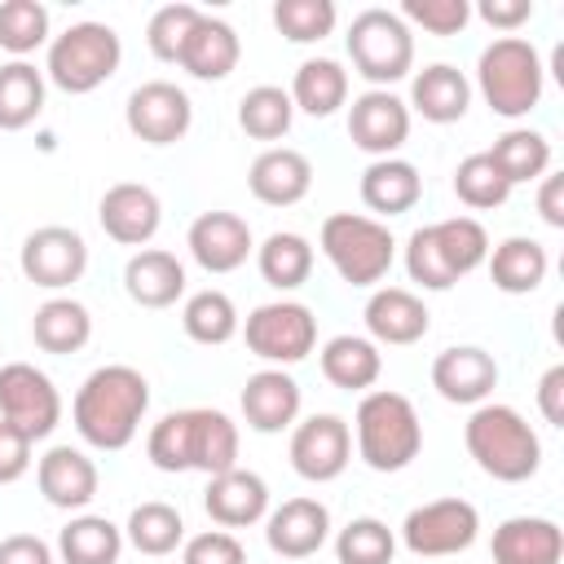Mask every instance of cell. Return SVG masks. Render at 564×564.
Wrapping results in <instances>:
<instances>
[{
  "mask_svg": "<svg viewBox=\"0 0 564 564\" xmlns=\"http://www.w3.org/2000/svg\"><path fill=\"white\" fill-rule=\"evenodd\" d=\"M150 410V383L137 366H123V361H110V366H97L75 401H70V419H75V432L93 445V449H123L132 445V436L141 432V419Z\"/></svg>",
  "mask_w": 564,
  "mask_h": 564,
  "instance_id": "6da1fadb",
  "label": "cell"
},
{
  "mask_svg": "<svg viewBox=\"0 0 564 564\" xmlns=\"http://www.w3.org/2000/svg\"><path fill=\"white\" fill-rule=\"evenodd\" d=\"M145 458L159 471H203L220 476L238 467V423L225 410L189 405L163 414L145 436Z\"/></svg>",
  "mask_w": 564,
  "mask_h": 564,
  "instance_id": "7a4b0ae2",
  "label": "cell"
},
{
  "mask_svg": "<svg viewBox=\"0 0 564 564\" xmlns=\"http://www.w3.org/2000/svg\"><path fill=\"white\" fill-rule=\"evenodd\" d=\"M463 445L476 458V467L502 485H520L529 476H538L542 467V441L529 427V419L516 405L502 401H485L471 410L467 427H463Z\"/></svg>",
  "mask_w": 564,
  "mask_h": 564,
  "instance_id": "3957f363",
  "label": "cell"
},
{
  "mask_svg": "<svg viewBox=\"0 0 564 564\" xmlns=\"http://www.w3.org/2000/svg\"><path fill=\"white\" fill-rule=\"evenodd\" d=\"M489 260V234L476 216H449L405 238V273L423 291H449Z\"/></svg>",
  "mask_w": 564,
  "mask_h": 564,
  "instance_id": "277c9868",
  "label": "cell"
},
{
  "mask_svg": "<svg viewBox=\"0 0 564 564\" xmlns=\"http://www.w3.org/2000/svg\"><path fill=\"white\" fill-rule=\"evenodd\" d=\"M352 436H357V458L370 471H401L423 449L419 410H414L410 397H401L392 388H375L357 401Z\"/></svg>",
  "mask_w": 564,
  "mask_h": 564,
  "instance_id": "5b68a950",
  "label": "cell"
},
{
  "mask_svg": "<svg viewBox=\"0 0 564 564\" xmlns=\"http://www.w3.org/2000/svg\"><path fill=\"white\" fill-rule=\"evenodd\" d=\"M476 88L494 115L524 119L542 101V88H546V66H542V53L533 48V40L498 35L494 44H485L480 62H476Z\"/></svg>",
  "mask_w": 564,
  "mask_h": 564,
  "instance_id": "8992f818",
  "label": "cell"
},
{
  "mask_svg": "<svg viewBox=\"0 0 564 564\" xmlns=\"http://www.w3.org/2000/svg\"><path fill=\"white\" fill-rule=\"evenodd\" d=\"M317 247L348 286H375L397 260V238L383 220L361 212H335L317 229Z\"/></svg>",
  "mask_w": 564,
  "mask_h": 564,
  "instance_id": "52a82bcc",
  "label": "cell"
},
{
  "mask_svg": "<svg viewBox=\"0 0 564 564\" xmlns=\"http://www.w3.org/2000/svg\"><path fill=\"white\" fill-rule=\"evenodd\" d=\"M123 62V40L115 26L106 22H75L66 26L62 35L48 40V62H44V75L70 93V97H84L93 88H101Z\"/></svg>",
  "mask_w": 564,
  "mask_h": 564,
  "instance_id": "ba28073f",
  "label": "cell"
},
{
  "mask_svg": "<svg viewBox=\"0 0 564 564\" xmlns=\"http://www.w3.org/2000/svg\"><path fill=\"white\" fill-rule=\"evenodd\" d=\"M352 70L370 88H388L414 70V31L392 9H361L344 35Z\"/></svg>",
  "mask_w": 564,
  "mask_h": 564,
  "instance_id": "9c48e42d",
  "label": "cell"
},
{
  "mask_svg": "<svg viewBox=\"0 0 564 564\" xmlns=\"http://www.w3.org/2000/svg\"><path fill=\"white\" fill-rule=\"evenodd\" d=\"M238 330L247 339V352H256L260 361H273V366H295L317 348V317L300 300L256 304Z\"/></svg>",
  "mask_w": 564,
  "mask_h": 564,
  "instance_id": "30bf717a",
  "label": "cell"
},
{
  "mask_svg": "<svg viewBox=\"0 0 564 564\" xmlns=\"http://www.w3.org/2000/svg\"><path fill=\"white\" fill-rule=\"evenodd\" d=\"M480 533V511L467 498H432L423 507H414L401 520V542L410 555L423 560H441V555H458L476 542Z\"/></svg>",
  "mask_w": 564,
  "mask_h": 564,
  "instance_id": "8fae6325",
  "label": "cell"
},
{
  "mask_svg": "<svg viewBox=\"0 0 564 564\" xmlns=\"http://www.w3.org/2000/svg\"><path fill=\"white\" fill-rule=\"evenodd\" d=\"M0 419L13 423L22 436L44 441L62 423V392L40 366L9 361L0 366Z\"/></svg>",
  "mask_w": 564,
  "mask_h": 564,
  "instance_id": "7c38bea8",
  "label": "cell"
},
{
  "mask_svg": "<svg viewBox=\"0 0 564 564\" xmlns=\"http://www.w3.org/2000/svg\"><path fill=\"white\" fill-rule=\"evenodd\" d=\"M123 123L137 141L145 145H172L189 132L194 123V101L185 88H176L172 79H145L128 93L123 106Z\"/></svg>",
  "mask_w": 564,
  "mask_h": 564,
  "instance_id": "4fadbf2b",
  "label": "cell"
},
{
  "mask_svg": "<svg viewBox=\"0 0 564 564\" xmlns=\"http://www.w3.org/2000/svg\"><path fill=\"white\" fill-rule=\"evenodd\" d=\"M18 264H22L26 282H35L44 291H62V286H70V282L84 278V269H88V242H84L79 229L44 225V229H31L22 238Z\"/></svg>",
  "mask_w": 564,
  "mask_h": 564,
  "instance_id": "5bb4252c",
  "label": "cell"
},
{
  "mask_svg": "<svg viewBox=\"0 0 564 564\" xmlns=\"http://www.w3.org/2000/svg\"><path fill=\"white\" fill-rule=\"evenodd\" d=\"M291 467L295 476L326 485L335 476H344V467L352 463V427L339 414H308L304 423L291 427Z\"/></svg>",
  "mask_w": 564,
  "mask_h": 564,
  "instance_id": "9a60e30c",
  "label": "cell"
},
{
  "mask_svg": "<svg viewBox=\"0 0 564 564\" xmlns=\"http://www.w3.org/2000/svg\"><path fill=\"white\" fill-rule=\"evenodd\" d=\"M348 137L370 159H392L410 137V106L392 88H366L348 106Z\"/></svg>",
  "mask_w": 564,
  "mask_h": 564,
  "instance_id": "2e32d148",
  "label": "cell"
},
{
  "mask_svg": "<svg viewBox=\"0 0 564 564\" xmlns=\"http://www.w3.org/2000/svg\"><path fill=\"white\" fill-rule=\"evenodd\" d=\"M97 220H101L106 238H115L119 247H145L163 225V203H159V194L150 185L119 181V185H110L101 194Z\"/></svg>",
  "mask_w": 564,
  "mask_h": 564,
  "instance_id": "e0dca14e",
  "label": "cell"
},
{
  "mask_svg": "<svg viewBox=\"0 0 564 564\" xmlns=\"http://www.w3.org/2000/svg\"><path fill=\"white\" fill-rule=\"evenodd\" d=\"M185 247H189L198 269L234 273L256 251V238H251V225L238 212H203V216H194V225L185 234Z\"/></svg>",
  "mask_w": 564,
  "mask_h": 564,
  "instance_id": "ac0fdd59",
  "label": "cell"
},
{
  "mask_svg": "<svg viewBox=\"0 0 564 564\" xmlns=\"http://www.w3.org/2000/svg\"><path fill=\"white\" fill-rule=\"evenodd\" d=\"M432 388L449 401V405H485L489 392L498 388V361L494 352L476 348V344H454L441 348L432 361Z\"/></svg>",
  "mask_w": 564,
  "mask_h": 564,
  "instance_id": "d6986e66",
  "label": "cell"
},
{
  "mask_svg": "<svg viewBox=\"0 0 564 564\" xmlns=\"http://www.w3.org/2000/svg\"><path fill=\"white\" fill-rule=\"evenodd\" d=\"M330 538V511L317 498H286L264 516V542L282 560H308Z\"/></svg>",
  "mask_w": 564,
  "mask_h": 564,
  "instance_id": "ffe728a7",
  "label": "cell"
},
{
  "mask_svg": "<svg viewBox=\"0 0 564 564\" xmlns=\"http://www.w3.org/2000/svg\"><path fill=\"white\" fill-rule=\"evenodd\" d=\"M238 401H242L247 427L260 432V436H273V432L295 427L300 405H304V392H300V383L282 366H264V370H256L242 383V397Z\"/></svg>",
  "mask_w": 564,
  "mask_h": 564,
  "instance_id": "44dd1931",
  "label": "cell"
},
{
  "mask_svg": "<svg viewBox=\"0 0 564 564\" xmlns=\"http://www.w3.org/2000/svg\"><path fill=\"white\" fill-rule=\"evenodd\" d=\"M35 485H40V494H44L48 507H57V511H84V507L97 498L101 476H97V463H93L84 449H75V445H53V449L35 463Z\"/></svg>",
  "mask_w": 564,
  "mask_h": 564,
  "instance_id": "7402d4cb",
  "label": "cell"
},
{
  "mask_svg": "<svg viewBox=\"0 0 564 564\" xmlns=\"http://www.w3.org/2000/svg\"><path fill=\"white\" fill-rule=\"evenodd\" d=\"M203 507L207 516L220 524V529H247V524H260L269 516V485L260 471H247V467H229L220 476H207V489H203Z\"/></svg>",
  "mask_w": 564,
  "mask_h": 564,
  "instance_id": "603a6c76",
  "label": "cell"
},
{
  "mask_svg": "<svg viewBox=\"0 0 564 564\" xmlns=\"http://www.w3.org/2000/svg\"><path fill=\"white\" fill-rule=\"evenodd\" d=\"M247 189L264 207H295L313 189V163H308V154H300L291 145H269L264 154L251 159Z\"/></svg>",
  "mask_w": 564,
  "mask_h": 564,
  "instance_id": "cb8c5ba5",
  "label": "cell"
},
{
  "mask_svg": "<svg viewBox=\"0 0 564 564\" xmlns=\"http://www.w3.org/2000/svg\"><path fill=\"white\" fill-rule=\"evenodd\" d=\"M361 317H366V330H370L366 339L397 344V348L401 344H419L427 335V326H432L427 304L405 286H375L366 308H361Z\"/></svg>",
  "mask_w": 564,
  "mask_h": 564,
  "instance_id": "d4e9b609",
  "label": "cell"
},
{
  "mask_svg": "<svg viewBox=\"0 0 564 564\" xmlns=\"http://www.w3.org/2000/svg\"><path fill=\"white\" fill-rule=\"evenodd\" d=\"M494 564H560L564 529L551 516H511L494 529Z\"/></svg>",
  "mask_w": 564,
  "mask_h": 564,
  "instance_id": "484cf974",
  "label": "cell"
},
{
  "mask_svg": "<svg viewBox=\"0 0 564 564\" xmlns=\"http://www.w3.org/2000/svg\"><path fill=\"white\" fill-rule=\"evenodd\" d=\"M123 291L141 308H172L185 295V264L163 247H141L123 264Z\"/></svg>",
  "mask_w": 564,
  "mask_h": 564,
  "instance_id": "4316f807",
  "label": "cell"
},
{
  "mask_svg": "<svg viewBox=\"0 0 564 564\" xmlns=\"http://www.w3.org/2000/svg\"><path fill=\"white\" fill-rule=\"evenodd\" d=\"M238 57H242L238 31H234L225 18L203 13V18L194 22V31H189V40H185V48H181V57H176V66H181L185 75L212 84V79H225V75L238 66Z\"/></svg>",
  "mask_w": 564,
  "mask_h": 564,
  "instance_id": "83f0119b",
  "label": "cell"
},
{
  "mask_svg": "<svg viewBox=\"0 0 564 564\" xmlns=\"http://www.w3.org/2000/svg\"><path fill=\"white\" fill-rule=\"evenodd\" d=\"M414 115H423L427 123H458L471 106V84L458 66L449 62H432L423 70H414L410 79V101Z\"/></svg>",
  "mask_w": 564,
  "mask_h": 564,
  "instance_id": "f1b7e54d",
  "label": "cell"
},
{
  "mask_svg": "<svg viewBox=\"0 0 564 564\" xmlns=\"http://www.w3.org/2000/svg\"><path fill=\"white\" fill-rule=\"evenodd\" d=\"M423 198V176L410 159H370V167L361 172V203L379 216H401Z\"/></svg>",
  "mask_w": 564,
  "mask_h": 564,
  "instance_id": "f546056e",
  "label": "cell"
},
{
  "mask_svg": "<svg viewBox=\"0 0 564 564\" xmlns=\"http://www.w3.org/2000/svg\"><path fill=\"white\" fill-rule=\"evenodd\" d=\"M489 278L502 295H529L546 282V269H551V256L538 238H524V234H511L502 238L498 247H489Z\"/></svg>",
  "mask_w": 564,
  "mask_h": 564,
  "instance_id": "4dcf8cb0",
  "label": "cell"
},
{
  "mask_svg": "<svg viewBox=\"0 0 564 564\" xmlns=\"http://www.w3.org/2000/svg\"><path fill=\"white\" fill-rule=\"evenodd\" d=\"M317 361H322L326 383H335V388H344V392H366V388H375V379L383 375V352H379V344L366 339V335H330V339L322 344Z\"/></svg>",
  "mask_w": 564,
  "mask_h": 564,
  "instance_id": "1f68e13d",
  "label": "cell"
},
{
  "mask_svg": "<svg viewBox=\"0 0 564 564\" xmlns=\"http://www.w3.org/2000/svg\"><path fill=\"white\" fill-rule=\"evenodd\" d=\"M31 339H35V348L57 352V357L79 352V348L93 339V317H88V308H84L79 300L53 295V300H44V304L35 308V317H31Z\"/></svg>",
  "mask_w": 564,
  "mask_h": 564,
  "instance_id": "d6a6232c",
  "label": "cell"
},
{
  "mask_svg": "<svg viewBox=\"0 0 564 564\" xmlns=\"http://www.w3.org/2000/svg\"><path fill=\"white\" fill-rule=\"evenodd\" d=\"M286 93H291L295 110H304L313 119H326L348 101V70L335 57H308V62L295 66V79H291Z\"/></svg>",
  "mask_w": 564,
  "mask_h": 564,
  "instance_id": "836d02e7",
  "label": "cell"
},
{
  "mask_svg": "<svg viewBox=\"0 0 564 564\" xmlns=\"http://www.w3.org/2000/svg\"><path fill=\"white\" fill-rule=\"evenodd\" d=\"M123 555V529L106 516H70L57 533V560L62 564H119Z\"/></svg>",
  "mask_w": 564,
  "mask_h": 564,
  "instance_id": "e575fe53",
  "label": "cell"
},
{
  "mask_svg": "<svg viewBox=\"0 0 564 564\" xmlns=\"http://www.w3.org/2000/svg\"><path fill=\"white\" fill-rule=\"evenodd\" d=\"M494 167L507 176V185H524V181H542L551 172V141L533 128H507L489 150Z\"/></svg>",
  "mask_w": 564,
  "mask_h": 564,
  "instance_id": "d590c367",
  "label": "cell"
},
{
  "mask_svg": "<svg viewBox=\"0 0 564 564\" xmlns=\"http://www.w3.org/2000/svg\"><path fill=\"white\" fill-rule=\"evenodd\" d=\"M256 269L269 286L278 291H295L308 282L313 273V242L304 234H291V229H278L269 234L260 247H256Z\"/></svg>",
  "mask_w": 564,
  "mask_h": 564,
  "instance_id": "8d00e7d4",
  "label": "cell"
},
{
  "mask_svg": "<svg viewBox=\"0 0 564 564\" xmlns=\"http://www.w3.org/2000/svg\"><path fill=\"white\" fill-rule=\"evenodd\" d=\"M44 110V70L31 62L0 66V132H22Z\"/></svg>",
  "mask_w": 564,
  "mask_h": 564,
  "instance_id": "74e56055",
  "label": "cell"
},
{
  "mask_svg": "<svg viewBox=\"0 0 564 564\" xmlns=\"http://www.w3.org/2000/svg\"><path fill=\"white\" fill-rule=\"evenodd\" d=\"M181 326H185V335L194 339V344H203V348H220V344H229L234 335H238V308H234V300L225 295V291H216V286H207V291H194L189 300H185V308H181Z\"/></svg>",
  "mask_w": 564,
  "mask_h": 564,
  "instance_id": "f35d334b",
  "label": "cell"
},
{
  "mask_svg": "<svg viewBox=\"0 0 564 564\" xmlns=\"http://www.w3.org/2000/svg\"><path fill=\"white\" fill-rule=\"evenodd\" d=\"M291 119H295L291 93L278 88V84H256L238 101V128L251 141H278V137H286L291 132Z\"/></svg>",
  "mask_w": 564,
  "mask_h": 564,
  "instance_id": "ab89813d",
  "label": "cell"
},
{
  "mask_svg": "<svg viewBox=\"0 0 564 564\" xmlns=\"http://www.w3.org/2000/svg\"><path fill=\"white\" fill-rule=\"evenodd\" d=\"M123 542L141 555H172L185 542V520L172 502H141L123 524Z\"/></svg>",
  "mask_w": 564,
  "mask_h": 564,
  "instance_id": "60d3db41",
  "label": "cell"
},
{
  "mask_svg": "<svg viewBox=\"0 0 564 564\" xmlns=\"http://www.w3.org/2000/svg\"><path fill=\"white\" fill-rule=\"evenodd\" d=\"M397 533L379 516H352L335 533V560L339 564H392Z\"/></svg>",
  "mask_w": 564,
  "mask_h": 564,
  "instance_id": "b9f144b4",
  "label": "cell"
},
{
  "mask_svg": "<svg viewBox=\"0 0 564 564\" xmlns=\"http://www.w3.org/2000/svg\"><path fill=\"white\" fill-rule=\"evenodd\" d=\"M454 194L463 207L471 212H489V207H502L511 198V185L507 176L494 167V159L480 150V154H467L458 167H454Z\"/></svg>",
  "mask_w": 564,
  "mask_h": 564,
  "instance_id": "7bdbcfd3",
  "label": "cell"
},
{
  "mask_svg": "<svg viewBox=\"0 0 564 564\" xmlns=\"http://www.w3.org/2000/svg\"><path fill=\"white\" fill-rule=\"evenodd\" d=\"M40 44H48V9L40 0H4L0 48L13 53V62H26V53H35Z\"/></svg>",
  "mask_w": 564,
  "mask_h": 564,
  "instance_id": "ee69618b",
  "label": "cell"
},
{
  "mask_svg": "<svg viewBox=\"0 0 564 564\" xmlns=\"http://www.w3.org/2000/svg\"><path fill=\"white\" fill-rule=\"evenodd\" d=\"M335 4L330 0H278L273 4V26L291 44H317L335 31Z\"/></svg>",
  "mask_w": 564,
  "mask_h": 564,
  "instance_id": "f6af8a7d",
  "label": "cell"
},
{
  "mask_svg": "<svg viewBox=\"0 0 564 564\" xmlns=\"http://www.w3.org/2000/svg\"><path fill=\"white\" fill-rule=\"evenodd\" d=\"M198 18H203V9H194V4H163V9H154L150 22H145V44H150V53H154L159 62H176Z\"/></svg>",
  "mask_w": 564,
  "mask_h": 564,
  "instance_id": "bcb514c9",
  "label": "cell"
},
{
  "mask_svg": "<svg viewBox=\"0 0 564 564\" xmlns=\"http://www.w3.org/2000/svg\"><path fill=\"white\" fill-rule=\"evenodd\" d=\"M401 22L423 26L427 35H458L471 22L467 0H401Z\"/></svg>",
  "mask_w": 564,
  "mask_h": 564,
  "instance_id": "7dc6e473",
  "label": "cell"
},
{
  "mask_svg": "<svg viewBox=\"0 0 564 564\" xmlns=\"http://www.w3.org/2000/svg\"><path fill=\"white\" fill-rule=\"evenodd\" d=\"M181 564H247V546L229 529H203L181 542Z\"/></svg>",
  "mask_w": 564,
  "mask_h": 564,
  "instance_id": "c3c4849f",
  "label": "cell"
},
{
  "mask_svg": "<svg viewBox=\"0 0 564 564\" xmlns=\"http://www.w3.org/2000/svg\"><path fill=\"white\" fill-rule=\"evenodd\" d=\"M31 436H22L13 423L0 419V485H13L31 471Z\"/></svg>",
  "mask_w": 564,
  "mask_h": 564,
  "instance_id": "681fc988",
  "label": "cell"
},
{
  "mask_svg": "<svg viewBox=\"0 0 564 564\" xmlns=\"http://www.w3.org/2000/svg\"><path fill=\"white\" fill-rule=\"evenodd\" d=\"M476 18L502 35H516L529 18H533V0H480L476 4Z\"/></svg>",
  "mask_w": 564,
  "mask_h": 564,
  "instance_id": "f907efd6",
  "label": "cell"
},
{
  "mask_svg": "<svg viewBox=\"0 0 564 564\" xmlns=\"http://www.w3.org/2000/svg\"><path fill=\"white\" fill-rule=\"evenodd\" d=\"M0 564H57V555L35 533H9L0 538Z\"/></svg>",
  "mask_w": 564,
  "mask_h": 564,
  "instance_id": "816d5d0a",
  "label": "cell"
},
{
  "mask_svg": "<svg viewBox=\"0 0 564 564\" xmlns=\"http://www.w3.org/2000/svg\"><path fill=\"white\" fill-rule=\"evenodd\" d=\"M538 410L551 427H564V366H551L538 379Z\"/></svg>",
  "mask_w": 564,
  "mask_h": 564,
  "instance_id": "f5cc1de1",
  "label": "cell"
},
{
  "mask_svg": "<svg viewBox=\"0 0 564 564\" xmlns=\"http://www.w3.org/2000/svg\"><path fill=\"white\" fill-rule=\"evenodd\" d=\"M538 216L551 229H564V176L560 172H546L542 176V185H538Z\"/></svg>",
  "mask_w": 564,
  "mask_h": 564,
  "instance_id": "db71d44e",
  "label": "cell"
}]
</instances>
